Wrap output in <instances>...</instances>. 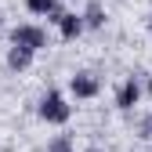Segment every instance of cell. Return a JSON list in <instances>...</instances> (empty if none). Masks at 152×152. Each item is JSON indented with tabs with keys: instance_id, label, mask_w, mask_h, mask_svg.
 <instances>
[{
	"instance_id": "cell-8",
	"label": "cell",
	"mask_w": 152,
	"mask_h": 152,
	"mask_svg": "<svg viewBox=\"0 0 152 152\" xmlns=\"http://www.w3.org/2000/svg\"><path fill=\"white\" fill-rule=\"evenodd\" d=\"M26 7H29L33 15H44V18H47L54 7H62V0H26Z\"/></svg>"
},
{
	"instance_id": "cell-10",
	"label": "cell",
	"mask_w": 152,
	"mask_h": 152,
	"mask_svg": "<svg viewBox=\"0 0 152 152\" xmlns=\"http://www.w3.org/2000/svg\"><path fill=\"white\" fill-rule=\"evenodd\" d=\"M141 138H148V141H152V116H145V120H141Z\"/></svg>"
},
{
	"instance_id": "cell-4",
	"label": "cell",
	"mask_w": 152,
	"mask_h": 152,
	"mask_svg": "<svg viewBox=\"0 0 152 152\" xmlns=\"http://www.w3.org/2000/svg\"><path fill=\"white\" fill-rule=\"evenodd\" d=\"M138 98H141V83H138V76H130V80L116 91V105L127 112V109H134V105H138Z\"/></svg>"
},
{
	"instance_id": "cell-6",
	"label": "cell",
	"mask_w": 152,
	"mask_h": 152,
	"mask_svg": "<svg viewBox=\"0 0 152 152\" xmlns=\"http://www.w3.org/2000/svg\"><path fill=\"white\" fill-rule=\"evenodd\" d=\"M33 65V51H26V47H7V69L11 72H26Z\"/></svg>"
},
{
	"instance_id": "cell-12",
	"label": "cell",
	"mask_w": 152,
	"mask_h": 152,
	"mask_svg": "<svg viewBox=\"0 0 152 152\" xmlns=\"http://www.w3.org/2000/svg\"><path fill=\"white\" fill-rule=\"evenodd\" d=\"M148 33H152V15H148Z\"/></svg>"
},
{
	"instance_id": "cell-9",
	"label": "cell",
	"mask_w": 152,
	"mask_h": 152,
	"mask_svg": "<svg viewBox=\"0 0 152 152\" xmlns=\"http://www.w3.org/2000/svg\"><path fill=\"white\" fill-rule=\"evenodd\" d=\"M47 152H76V148H72V138L69 134H58V138L47 145Z\"/></svg>"
},
{
	"instance_id": "cell-5",
	"label": "cell",
	"mask_w": 152,
	"mask_h": 152,
	"mask_svg": "<svg viewBox=\"0 0 152 152\" xmlns=\"http://www.w3.org/2000/svg\"><path fill=\"white\" fill-rule=\"evenodd\" d=\"M58 29H62V40H76V36L83 33V18L76 15V11H65L62 22H58Z\"/></svg>"
},
{
	"instance_id": "cell-7",
	"label": "cell",
	"mask_w": 152,
	"mask_h": 152,
	"mask_svg": "<svg viewBox=\"0 0 152 152\" xmlns=\"http://www.w3.org/2000/svg\"><path fill=\"white\" fill-rule=\"evenodd\" d=\"M80 18H83V29H102V26H105V7L98 4V0H91L87 11H83Z\"/></svg>"
},
{
	"instance_id": "cell-13",
	"label": "cell",
	"mask_w": 152,
	"mask_h": 152,
	"mask_svg": "<svg viewBox=\"0 0 152 152\" xmlns=\"http://www.w3.org/2000/svg\"><path fill=\"white\" fill-rule=\"evenodd\" d=\"M87 152H102V148H87Z\"/></svg>"
},
{
	"instance_id": "cell-2",
	"label": "cell",
	"mask_w": 152,
	"mask_h": 152,
	"mask_svg": "<svg viewBox=\"0 0 152 152\" xmlns=\"http://www.w3.org/2000/svg\"><path fill=\"white\" fill-rule=\"evenodd\" d=\"M11 47H26V51H44L47 47V33L40 29V26H29V22H22V26H15L11 29Z\"/></svg>"
},
{
	"instance_id": "cell-15",
	"label": "cell",
	"mask_w": 152,
	"mask_h": 152,
	"mask_svg": "<svg viewBox=\"0 0 152 152\" xmlns=\"http://www.w3.org/2000/svg\"><path fill=\"white\" fill-rule=\"evenodd\" d=\"M0 26H4V15H0Z\"/></svg>"
},
{
	"instance_id": "cell-1",
	"label": "cell",
	"mask_w": 152,
	"mask_h": 152,
	"mask_svg": "<svg viewBox=\"0 0 152 152\" xmlns=\"http://www.w3.org/2000/svg\"><path fill=\"white\" fill-rule=\"evenodd\" d=\"M40 120L44 123H69V116H72V109H69V102H65V94L62 91H47L44 98H40Z\"/></svg>"
},
{
	"instance_id": "cell-14",
	"label": "cell",
	"mask_w": 152,
	"mask_h": 152,
	"mask_svg": "<svg viewBox=\"0 0 152 152\" xmlns=\"http://www.w3.org/2000/svg\"><path fill=\"white\" fill-rule=\"evenodd\" d=\"M148 94H152V80H148Z\"/></svg>"
},
{
	"instance_id": "cell-11",
	"label": "cell",
	"mask_w": 152,
	"mask_h": 152,
	"mask_svg": "<svg viewBox=\"0 0 152 152\" xmlns=\"http://www.w3.org/2000/svg\"><path fill=\"white\" fill-rule=\"evenodd\" d=\"M62 15H65V11H62V7H54V11H51V15H47V22H51V26H58V22H62Z\"/></svg>"
},
{
	"instance_id": "cell-3",
	"label": "cell",
	"mask_w": 152,
	"mask_h": 152,
	"mask_svg": "<svg viewBox=\"0 0 152 152\" xmlns=\"http://www.w3.org/2000/svg\"><path fill=\"white\" fill-rule=\"evenodd\" d=\"M69 91L76 94V98L91 102V98H98V91H102V80H98L94 72H76L72 80H69Z\"/></svg>"
}]
</instances>
